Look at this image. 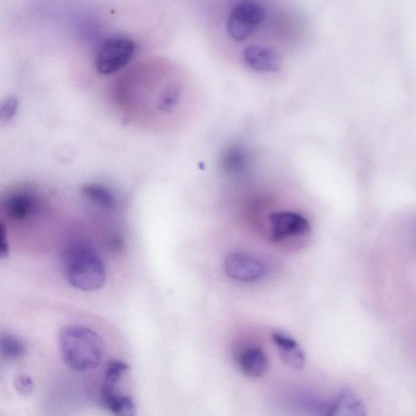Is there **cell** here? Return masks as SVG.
I'll list each match as a JSON object with an SVG mask.
<instances>
[{
	"mask_svg": "<svg viewBox=\"0 0 416 416\" xmlns=\"http://www.w3.org/2000/svg\"><path fill=\"white\" fill-rule=\"evenodd\" d=\"M64 268L67 281L79 291H97L106 281L104 263L93 247L83 242H72L66 248Z\"/></svg>",
	"mask_w": 416,
	"mask_h": 416,
	"instance_id": "obj_2",
	"label": "cell"
},
{
	"mask_svg": "<svg viewBox=\"0 0 416 416\" xmlns=\"http://www.w3.org/2000/svg\"><path fill=\"white\" fill-rule=\"evenodd\" d=\"M83 194L93 204L106 212H113L116 205V197L102 185L86 184L83 187Z\"/></svg>",
	"mask_w": 416,
	"mask_h": 416,
	"instance_id": "obj_12",
	"label": "cell"
},
{
	"mask_svg": "<svg viewBox=\"0 0 416 416\" xmlns=\"http://www.w3.org/2000/svg\"><path fill=\"white\" fill-rule=\"evenodd\" d=\"M270 221V240L279 242L292 237L303 236L310 232V223L305 217L294 212L272 213Z\"/></svg>",
	"mask_w": 416,
	"mask_h": 416,
	"instance_id": "obj_5",
	"label": "cell"
},
{
	"mask_svg": "<svg viewBox=\"0 0 416 416\" xmlns=\"http://www.w3.org/2000/svg\"><path fill=\"white\" fill-rule=\"evenodd\" d=\"M240 366L247 377L260 378L267 373L270 361L261 348L250 347L241 354Z\"/></svg>",
	"mask_w": 416,
	"mask_h": 416,
	"instance_id": "obj_11",
	"label": "cell"
},
{
	"mask_svg": "<svg viewBox=\"0 0 416 416\" xmlns=\"http://www.w3.org/2000/svg\"><path fill=\"white\" fill-rule=\"evenodd\" d=\"M223 167L231 174H237L244 169L246 158L244 154L240 149L232 148L228 151L223 157Z\"/></svg>",
	"mask_w": 416,
	"mask_h": 416,
	"instance_id": "obj_16",
	"label": "cell"
},
{
	"mask_svg": "<svg viewBox=\"0 0 416 416\" xmlns=\"http://www.w3.org/2000/svg\"><path fill=\"white\" fill-rule=\"evenodd\" d=\"M272 340L276 344L284 363L293 369H301L306 362L305 354L293 338L282 333H273Z\"/></svg>",
	"mask_w": 416,
	"mask_h": 416,
	"instance_id": "obj_10",
	"label": "cell"
},
{
	"mask_svg": "<svg viewBox=\"0 0 416 416\" xmlns=\"http://www.w3.org/2000/svg\"><path fill=\"white\" fill-rule=\"evenodd\" d=\"M225 270L233 280L251 283L265 275L266 268L258 258L244 253H233L226 258Z\"/></svg>",
	"mask_w": 416,
	"mask_h": 416,
	"instance_id": "obj_6",
	"label": "cell"
},
{
	"mask_svg": "<svg viewBox=\"0 0 416 416\" xmlns=\"http://www.w3.org/2000/svg\"><path fill=\"white\" fill-rule=\"evenodd\" d=\"M15 387L18 391L23 395H28L32 392L34 383L32 377L27 375H19L15 380Z\"/></svg>",
	"mask_w": 416,
	"mask_h": 416,
	"instance_id": "obj_18",
	"label": "cell"
},
{
	"mask_svg": "<svg viewBox=\"0 0 416 416\" xmlns=\"http://www.w3.org/2000/svg\"><path fill=\"white\" fill-rule=\"evenodd\" d=\"M135 50V43L128 37L118 35L106 39L96 53L95 68L103 75L118 72L130 63Z\"/></svg>",
	"mask_w": 416,
	"mask_h": 416,
	"instance_id": "obj_4",
	"label": "cell"
},
{
	"mask_svg": "<svg viewBox=\"0 0 416 416\" xmlns=\"http://www.w3.org/2000/svg\"><path fill=\"white\" fill-rule=\"evenodd\" d=\"M9 247L6 227L0 221V258L7 257Z\"/></svg>",
	"mask_w": 416,
	"mask_h": 416,
	"instance_id": "obj_19",
	"label": "cell"
},
{
	"mask_svg": "<svg viewBox=\"0 0 416 416\" xmlns=\"http://www.w3.org/2000/svg\"><path fill=\"white\" fill-rule=\"evenodd\" d=\"M129 369L128 365L120 360H111L106 365L101 397L116 393L115 390L120 378Z\"/></svg>",
	"mask_w": 416,
	"mask_h": 416,
	"instance_id": "obj_13",
	"label": "cell"
},
{
	"mask_svg": "<svg viewBox=\"0 0 416 416\" xmlns=\"http://www.w3.org/2000/svg\"><path fill=\"white\" fill-rule=\"evenodd\" d=\"M245 63L261 72H275L281 67V58L273 49L265 46L251 45L243 50Z\"/></svg>",
	"mask_w": 416,
	"mask_h": 416,
	"instance_id": "obj_8",
	"label": "cell"
},
{
	"mask_svg": "<svg viewBox=\"0 0 416 416\" xmlns=\"http://www.w3.org/2000/svg\"><path fill=\"white\" fill-rule=\"evenodd\" d=\"M4 206L10 219L23 221L38 210L39 200L32 192L18 191L6 197Z\"/></svg>",
	"mask_w": 416,
	"mask_h": 416,
	"instance_id": "obj_9",
	"label": "cell"
},
{
	"mask_svg": "<svg viewBox=\"0 0 416 416\" xmlns=\"http://www.w3.org/2000/svg\"><path fill=\"white\" fill-rule=\"evenodd\" d=\"M25 348L21 340L12 334H0V355L8 359H18L24 356Z\"/></svg>",
	"mask_w": 416,
	"mask_h": 416,
	"instance_id": "obj_15",
	"label": "cell"
},
{
	"mask_svg": "<svg viewBox=\"0 0 416 416\" xmlns=\"http://www.w3.org/2000/svg\"><path fill=\"white\" fill-rule=\"evenodd\" d=\"M59 351L64 363L74 371L98 368L105 353L102 338L82 326L64 327L59 334Z\"/></svg>",
	"mask_w": 416,
	"mask_h": 416,
	"instance_id": "obj_1",
	"label": "cell"
},
{
	"mask_svg": "<svg viewBox=\"0 0 416 416\" xmlns=\"http://www.w3.org/2000/svg\"><path fill=\"white\" fill-rule=\"evenodd\" d=\"M321 416H368V412L363 400L347 388L324 407Z\"/></svg>",
	"mask_w": 416,
	"mask_h": 416,
	"instance_id": "obj_7",
	"label": "cell"
},
{
	"mask_svg": "<svg viewBox=\"0 0 416 416\" xmlns=\"http://www.w3.org/2000/svg\"><path fill=\"white\" fill-rule=\"evenodd\" d=\"M266 8L255 0H243L233 8L227 20V32L236 42H243L265 22Z\"/></svg>",
	"mask_w": 416,
	"mask_h": 416,
	"instance_id": "obj_3",
	"label": "cell"
},
{
	"mask_svg": "<svg viewBox=\"0 0 416 416\" xmlns=\"http://www.w3.org/2000/svg\"><path fill=\"white\" fill-rule=\"evenodd\" d=\"M18 109V101L16 98H6L0 102V120H11L16 114Z\"/></svg>",
	"mask_w": 416,
	"mask_h": 416,
	"instance_id": "obj_17",
	"label": "cell"
},
{
	"mask_svg": "<svg viewBox=\"0 0 416 416\" xmlns=\"http://www.w3.org/2000/svg\"><path fill=\"white\" fill-rule=\"evenodd\" d=\"M102 400L114 416H135V404L128 396L113 393L102 397Z\"/></svg>",
	"mask_w": 416,
	"mask_h": 416,
	"instance_id": "obj_14",
	"label": "cell"
}]
</instances>
